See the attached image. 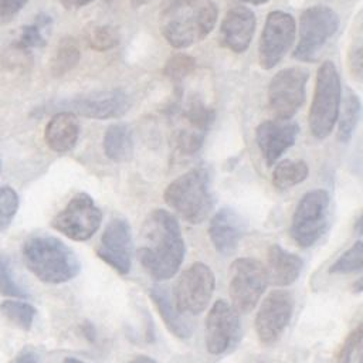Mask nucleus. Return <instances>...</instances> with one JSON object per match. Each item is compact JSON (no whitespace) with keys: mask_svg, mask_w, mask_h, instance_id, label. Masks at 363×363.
I'll return each mask as SVG.
<instances>
[{"mask_svg":"<svg viewBox=\"0 0 363 363\" xmlns=\"http://www.w3.org/2000/svg\"><path fill=\"white\" fill-rule=\"evenodd\" d=\"M214 274L203 262L191 264L179 277L173 289V302L180 313H201L214 292Z\"/></svg>","mask_w":363,"mask_h":363,"instance_id":"1a4fd4ad","label":"nucleus"},{"mask_svg":"<svg viewBox=\"0 0 363 363\" xmlns=\"http://www.w3.org/2000/svg\"><path fill=\"white\" fill-rule=\"evenodd\" d=\"M64 111L92 119L119 118L132 106L130 96L122 89L98 91L60 102Z\"/></svg>","mask_w":363,"mask_h":363,"instance_id":"4468645a","label":"nucleus"},{"mask_svg":"<svg viewBox=\"0 0 363 363\" xmlns=\"http://www.w3.org/2000/svg\"><path fill=\"white\" fill-rule=\"evenodd\" d=\"M164 201L190 224L201 223L213 207L210 174L204 167H194L173 180L164 190Z\"/></svg>","mask_w":363,"mask_h":363,"instance_id":"20e7f679","label":"nucleus"},{"mask_svg":"<svg viewBox=\"0 0 363 363\" xmlns=\"http://www.w3.org/2000/svg\"><path fill=\"white\" fill-rule=\"evenodd\" d=\"M14 363H40V362H38V359H37L34 354H31V353H24V354H21V356H18Z\"/></svg>","mask_w":363,"mask_h":363,"instance_id":"ea45409f","label":"nucleus"},{"mask_svg":"<svg viewBox=\"0 0 363 363\" xmlns=\"http://www.w3.org/2000/svg\"><path fill=\"white\" fill-rule=\"evenodd\" d=\"M128 363H159V362L155 360L153 357H149V356H145V354H139V356H135L133 359H130Z\"/></svg>","mask_w":363,"mask_h":363,"instance_id":"a19ab883","label":"nucleus"},{"mask_svg":"<svg viewBox=\"0 0 363 363\" xmlns=\"http://www.w3.org/2000/svg\"><path fill=\"white\" fill-rule=\"evenodd\" d=\"M0 292L4 296L27 298V292L14 279L10 261L6 255H0Z\"/></svg>","mask_w":363,"mask_h":363,"instance_id":"72a5a7b5","label":"nucleus"},{"mask_svg":"<svg viewBox=\"0 0 363 363\" xmlns=\"http://www.w3.org/2000/svg\"><path fill=\"white\" fill-rule=\"evenodd\" d=\"M26 267L45 284H62L79 274L81 264L77 254L60 238L38 234L23 245Z\"/></svg>","mask_w":363,"mask_h":363,"instance_id":"f03ea898","label":"nucleus"},{"mask_svg":"<svg viewBox=\"0 0 363 363\" xmlns=\"http://www.w3.org/2000/svg\"><path fill=\"white\" fill-rule=\"evenodd\" d=\"M240 330L238 312L225 301L213 303L206 319V347L211 354L227 352L237 339Z\"/></svg>","mask_w":363,"mask_h":363,"instance_id":"dca6fc26","label":"nucleus"},{"mask_svg":"<svg viewBox=\"0 0 363 363\" xmlns=\"http://www.w3.org/2000/svg\"><path fill=\"white\" fill-rule=\"evenodd\" d=\"M296 24L294 17L282 10L267 16L258 44V61L264 69L274 68L294 44Z\"/></svg>","mask_w":363,"mask_h":363,"instance_id":"f8f14e48","label":"nucleus"},{"mask_svg":"<svg viewBox=\"0 0 363 363\" xmlns=\"http://www.w3.org/2000/svg\"><path fill=\"white\" fill-rule=\"evenodd\" d=\"M3 315L11 320L14 325L20 326L24 330H28L33 325L34 316H35V308L30 303L21 302V301H6L0 306Z\"/></svg>","mask_w":363,"mask_h":363,"instance_id":"c85d7f7f","label":"nucleus"},{"mask_svg":"<svg viewBox=\"0 0 363 363\" xmlns=\"http://www.w3.org/2000/svg\"><path fill=\"white\" fill-rule=\"evenodd\" d=\"M182 118L186 125L179 129L176 142L184 155H191L201 147L206 133L214 121V111L200 98L191 96L183 108Z\"/></svg>","mask_w":363,"mask_h":363,"instance_id":"a211bd4d","label":"nucleus"},{"mask_svg":"<svg viewBox=\"0 0 363 363\" xmlns=\"http://www.w3.org/2000/svg\"><path fill=\"white\" fill-rule=\"evenodd\" d=\"M162 33L174 48H186L204 40L217 21V6L211 0H190L162 13Z\"/></svg>","mask_w":363,"mask_h":363,"instance_id":"7ed1b4c3","label":"nucleus"},{"mask_svg":"<svg viewBox=\"0 0 363 363\" xmlns=\"http://www.w3.org/2000/svg\"><path fill=\"white\" fill-rule=\"evenodd\" d=\"M62 363H86V362H82V360L75 359V357H67V359H64Z\"/></svg>","mask_w":363,"mask_h":363,"instance_id":"c03bdc74","label":"nucleus"},{"mask_svg":"<svg viewBox=\"0 0 363 363\" xmlns=\"http://www.w3.org/2000/svg\"><path fill=\"white\" fill-rule=\"evenodd\" d=\"M187 1H190V0H163L162 1V13H164L167 10H172V9L177 7V6H182V4L187 3Z\"/></svg>","mask_w":363,"mask_h":363,"instance_id":"58836bf2","label":"nucleus"},{"mask_svg":"<svg viewBox=\"0 0 363 363\" xmlns=\"http://www.w3.org/2000/svg\"><path fill=\"white\" fill-rule=\"evenodd\" d=\"M244 234L245 223L233 208H221L211 217L208 237L217 252L223 255L234 254Z\"/></svg>","mask_w":363,"mask_h":363,"instance_id":"aec40b11","label":"nucleus"},{"mask_svg":"<svg viewBox=\"0 0 363 363\" xmlns=\"http://www.w3.org/2000/svg\"><path fill=\"white\" fill-rule=\"evenodd\" d=\"M18 194L13 187H0V231L6 230L11 224L18 210Z\"/></svg>","mask_w":363,"mask_h":363,"instance_id":"473e14b6","label":"nucleus"},{"mask_svg":"<svg viewBox=\"0 0 363 363\" xmlns=\"http://www.w3.org/2000/svg\"><path fill=\"white\" fill-rule=\"evenodd\" d=\"M28 0H0V23H9Z\"/></svg>","mask_w":363,"mask_h":363,"instance_id":"c9c22d12","label":"nucleus"},{"mask_svg":"<svg viewBox=\"0 0 363 363\" xmlns=\"http://www.w3.org/2000/svg\"><path fill=\"white\" fill-rule=\"evenodd\" d=\"M330 197L323 189L311 190L302 196L292 214L289 227V234L299 247H312L326 233Z\"/></svg>","mask_w":363,"mask_h":363,"instance_id":"423d86ee","label":"nucleus"},{"mask_svg":"<svg viewBox=\"0 0 363 363\" xmlns=\"http://www.w3.org/2000/svg\"><path fill=\"white\" fill-rule=\"evenodd\" d=\"M241 1L248 3V4H264V3H267L269 0H241Z\"/></svg>","mask_w":363,"mask_h":363,"instance_id":"37998d69","label":"nucleus"},{"mask_svg":"<svg viewBox=\"0 0 363 363\" xmlns=\"http://www.w3.org/2000/svg\"><path fill=\"white\" fill-rule=\"evenodd\" d=\"M51 23V18L48 16H38L35 23L30 24V26H24L21 28V34L17 38V41L14 43L18 48L28 51L31 48H38V47H44L47 40L43 35V30Z\"/></svg>","mask_w":363,"mask_h":363,"instance_id":"cd10ccee","label":"nucleus"},{"mask_svg":"<svg viewBox=\"0 0 363 363\" xmlns=\"http://www.w3.org/2000/svg\"><path fill=\"white\" fill-rule=\"evenodd\" d=\"M81 60V50L75 38L64 37L58 41L51 60L50 72L52 77L58 78L68 74Z\"/></svg>","mask_w":363,"mask_h":363,"instance_id":"393cba45","label":"nucleus"},{"mask_svg":"<svg viewBox=\"0 0 363 363\" xmlns=\"http://www.w3.org/2000/svg\"><path fill=\"white\" fill-rule=\"evenodd\" d=\"M94 0H60V3L62 4L64 9L67 10H77L81 9L89 3H92Z\"/></svg>","mask_w":363,"mask_h":363,"instance_id":"4c0bfd02","label":"nucleus"},{"mask_svg":"<svg viewBox=\"0 0 363 363\" xmlns=\"http://www.w3.org/2000/svg\"><path fill=\"white\" fill-rule=\"evenodd\" d=\"M150 298L169 332H172L179 339L190 337L191 326L177 311L173 302V296H170L169 294V289L162 285H156L150 289Z\"/></svg>","mask_w":363,"mask_h":363,"instance_id":"5701e85b","label":"nucleus"},{"mask_svg":"<svg viewBox=\"0 0 363 363\" xmlns=\"http://www.w3.org/2000/svg\"><path fill=\"white\" fill-rule=\"evenodd\" d=\"M255 31V14L251 9L245 6H235L230 9L220 27V41L221 44L234 51L244 52Z\"/></svg>","mask_w":363,"mask_h":363,"instance_id":"6ab92c4d","label":"nucleus"},{"mask_svg":"<svg viewBox=\"0 0 363 363\" xmlns=\"http://www.w3.org/2000/svg\"><path fill=\"white\" fill-rule=\"evenodd\" d=\"M349 64H350V71L354 75V78L360 79V77H362V47H360V44L357 47H352Z\"/></svg>","mask_w":363,"mask_h":363,"instance_id":"e433bc0d","label":"nucleus"},{"mask_svg":"<svg viewBox=\"0 0 363 363\" xmlns=\"http://www.w3.org/2000/svg\"><path fill=\"white\" fill-rule=\"evenodd\" d=\"M86 44L96 51H106L119 43V34L112 26H92L85 31Z\"/></svg>","mask_w":363,"mask_h":363,"instance_id":"7c9ffc66","label":"nucleus"},{"mask_svg":"<svg viewBox=\"0 0 363 363\" xmlns=\"http://www.w3.org/2000/svg\"><path fill=\"white\" fill-rule=\"evenodd\" d=\"M265 265L255 258L242 257L230 265L228 295L231 306L241 313L250 312L267 289Z\"/></svg>","mask_w":363,"mask_h":363,"instance_id":"6e6552de","label":"nucleus"},{"mask_svg":"<svg viewBox=\"0 0 363 363\" xmlns=\"http://www.w3.org/2000/svg\"><path fill=\"white\" fill-rule=\"evenodd\" d=\"M339 17L328 6H312L299 17V41L294 57L299 61L313 62L325 44L337 31Z\"/></svg>","mask_w":363,"mask_h":363,"instance_id":"0eeeda50","label":"nucleus"},{"mask_svg":"<svg viewBox=\"0 0 363 363\" xmlns=\"http://www.w3.org/2000/svg\"><path fill=\"white\" fill-rule=\"evenodd\" d=\"M299 125L291 119H268L255 129L258 149L268 166H272L296 140Z\"/></svg>","mask_w":363,"mask_h":363,"instance_id":"f3484780","label":"nucleus"},{"mask_svg":"<svg viewBox=\"0 0 363 363\" xmlns=\"http://www.w3.org/2000/svg\"><path fill=\"white\" fill-rule=\"evenodd\" d=\"M132 130L125 123L111 125L104 135V152L115 162H126L133 155Z\"/></svg>","mask_w":363,"mask_h":363,"instance_id":"b1692460","label":"nucleus"},{"mask_svg":"<svg viewBox=\"0 0 363 363\" xmlns=\"http://www.w3.org/2000/svg\"><path fill=\"white\" fill-rule=\"evenodd\" d=\"M79 136V123L74 113L61 111L55 113L47 123L44 129V140L47 146L57 152H69Z\"/></svg>","mask_w":363,"mask_h":363,"instance_id":"4be33fe9","label":"nucleus"},{"mask_svg":"<svg viewBox=\"0 0 363 363\" xmlns=\"http://www.w3.org/2000/svg\"><path fill=\"white\" fill-rule=\"evenodd\" d=\"M303 269V261L299 255L286 251L278 244L268 248L267 252V278L275 286H288L294 284Z\"/></svg>","mask_w":363,"mask_h":363,"instance_id":"412c9836","label":"nucleus"},{"mask_svg":"<svg viewBox=\"0 0 363 363\" xmlns=\"http://www.w3.org/2000/svg\"><path fill=\"white\" fill-rule=\"evenodd\" d=\"M309 167L303 160H282L272 172V183L277 189L285 190L308 179Z\"/></svg>","mask_w":363,"mask_h":363,"instance_id":"a878e982","label":"nucleus"},{"mask_svg":"<svg viewBox=\"0 0 363 363\" xmlns=\"http://www.w3.org/2000/svg\"><path fill=\"white\" fill-rule=\"evenodd\" d=\"M342 84L336 65L325 61L318 69L316 85L309 109V129L316 139H325L333 130L340 111Z\"/></svg>","mask_w":363,"mask_h":363,"instance_id":"39448f33","label":"nucleus"},{"mask_svg":"<svg viewBox=\"0 0 363 363\" xmlns=\"http://www.w3.org/2000/svg\"><path fill=\"white\" fill-rule=\"evenodd\" d=\"M102 211L86 193L75 194L52 218L51 225L74 241L89 240L101 227Z\"/></svg>","mask_w":363,"mask_h":363,"instance_id":"9d476101","label":"nucleus"},{"mask_svg":"<svg viewBox=\"0 0 363 363\" xmlns=\"http://www.w3.org/2000/svg\"><path fill=\"white\" fill-rule=\"evenodd\" d=\"M309 72L302 67L278 71L268 86V102L277 118L291 119L305 101V86Z\"/></svg>","mask_w":363,"mask_h":363,"instance_id":"9b49d317","label":"nucleus"},{"mask_svg":"<svg viewBox=\"0 0 363 363\" xmlns=\"http://www.w3.org/2000/svg\"><path fill=\"white\" fill-rule=\"evenodd\" d=\"M150 0H130V3H132V6L133 7H142V6H145L146 3H149Z\"/></svg>","mask_w":363,"mask_h":363,"instance_id":"79ce46f5","label":"nucleus"},{"mask_svg":"<svg viewBox=\"0 0 363 363\" xmlns=\"http://www.w3.org/2000/svg\"><path fill=\"white\" fill-rule=\"evenodd\" d=\"M363 267V244L356 241L349 250H346L330 267L329 274H352L359 272Z\"/></svg>","mask_w":363,"mask_h":363,"instance_id":"c756f323","label":"nucleus"},{"mask_svg":"<svg viewBox=\"0 0 363 363\" xmlns=\"http://www.w3.org/2000/svg\"><path fill=\"white\" fill-rule=\"evenodd\" d=\"M196 68V60L187 54H176L170 57L164 65V75L174 81H183L187 75H190Z\"/></svg>","mask_w":363,"mask_h":363,"instance_id":"2f4dec72","label":"nucleus"},{"mask_svg":"<svg viewBox=\"0 0 363 363\" xmlns=\"http://www.w3.org/2000/svg\"><path fill=\"white\" fill-rule=\"evenodd\" d=\"M96 255L121 275H126L130 271L133 240L128 220L116 217L108 223L101 235Z\"/></svg>","mask_w":363,"mask_h":363,"instance_id":"2eb2a0df","label":"nucleus"},{"mask_svg":"<svg viewBox=\"0 0 363 363\" xmlns=\"http://www.w3.org/2000/svg\"><path fill=\"white\" fill-rule=\"evenodd\" d=\"M360 109H362V104L359 96L352 92L347 91L345 99H343V106L342 111H339L337 119H339V139L346 143L350 140V138L354 133V129L359 123V118H360Z\"/></svg>","mask_w":363,"mask_h":363,"instance_id":"bb28decb","label":"nucleus"},{"mask_svg":"<svg viewBox=\"0 0 363 363\" xmlns=\"http://www.w3.org/2000/svg\"><path fill=\"white\" fill-rule=\"evenodd\" d=\"M186 245L177 218L163 210H153L142 224L138 257L145 271L156 281L172 278L180 268Z\"/></svg>","mask_w":363,"mask_h":363,"instance_id":"f257e3e1","label":"nucleus"},{"mask_svg":"<svg viewBox=\"0 0 363 363\" xmlns=\"http://www.w3.org/2000/svg\"><path fill=\"white\" fill-rule=\"evenodd\" d=\"M0 173H1V157H0Z\"/></svg>","mask_w":363,"mask_h":363,"instance_id":"a18cd8bd","label":"nucleus"},{"mask_svg":"<svg viewBox=\"0 0 363 363\" xmlns=\"http://www.w3.org/2000/svg\"><path fill=\"white\" fill-rule=\"evenodd\" d=\"M362 337H363V329H362V323H359L354 329H352V332L343 340L336 354V363H352L354 354H357L362 347Z\"/></svg>","mask_w":363,"mask_h":363,"instance_id":"f704fd0d","label":"nucleus"},{"mask_svg":"<svg viewBox=\"0 0 363 363\" xmlns=\"http://www.w3.org/2000/svg\"><path fill=\"white\" fill-rule=\"evenodd\" d=\"M294 311V299L288 291L275 289L261 302L255 315V332L261 343H275L286 329Z\"/></svg>","mask_w":363,"mask_h":363,"instance_id":"ddd939ff","label":"nucleus"}]
</instances>
